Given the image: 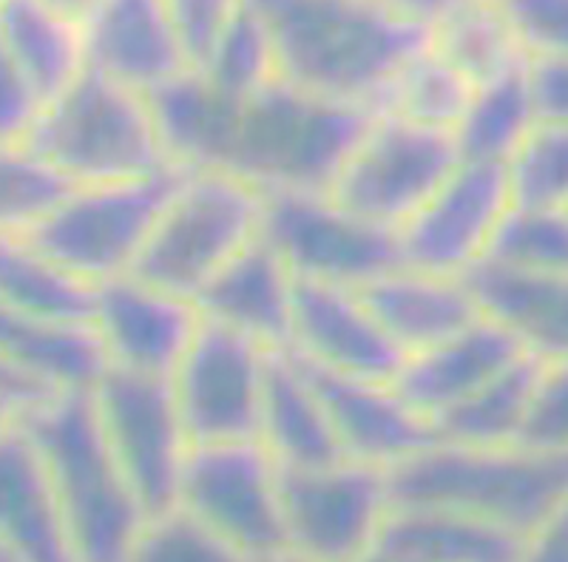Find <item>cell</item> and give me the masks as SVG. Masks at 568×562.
I'll use <instances>...</instances> for the list:
<instances>
[{"label":"cell","mask_w":568,"mask_h":562,"mask_svg":"<svg viewBox=\"0 0 568 562\" xmlns=\"http://www.w3.org/2000/svg\"><path fill=\"white\" fill-rule=\"evenodd\" d=\"M247 3L271 34L278 78L369 111L400 65L429 40V29L404 20L382 0Z\"/></svg>","instance_id":"6da1fadb"},{"label":"cell","mask_w":568,"mask_h":562,"mask_svg":"<svg viewBox=\"0 0 568 562\" xmlns=\"http://www.w3.org/2000/svg\"><path fill=\"white\" fill-rule=\"evenodd\" d=\"M23 423L52 478L74 560L125 562L145 509L100 429L91 395H45L23 412Z\"/></svg>","instance_id":"7a4b0ae2"},{"label":"cell","mask_w":568,"mask_h":562,"mask_svg":"<svg viewBox=\"0 0 568 562\" xmlns=\"http://www.w3.org/2000/svg\"><path fill=\"white\" fill-rule=\"evenodd\" d=\"M369 116L278 78L240 105L225 171L265 196L322 194L336 185Z\"/></svg>","instance_id":"3957f363"},{"label":"cell","mask_w":568,"mask_h":562,"mask_svg":"<svg viewBox=\"0 0 568 562\" xmlns=\"http://www.w3.org/2000/svg\"><path fill=\"white\" fill-rule=\"evenodd\" d=\"M389 478L395 503L466 511L529 537L568 500V452L433 443Z\"/></svg>","instance_id":"277c9868"},{"label":"cell","mask_w":568,"mask_h":562,"mask_svg":"<svg viewBox=\"0 0 568 562\" xmlns=\"http://www.w3.org/2000/svg\"><path fill=\"white\" fill-rule=\"evenodd\" d=\"M29 143L69 185L169 174L145 91L85 69L40 111Z\"/></svg>","instance_id":"5b68a950"},{"label":"cell","mask_w":568,"mask_h":562,"mask_svg":"<svg viewBox=\"0 0 568 562\" xmlns=\"http://www.w3.org/2000/svg\"><path fill=\"white\" fill-rule=\"evenodd\" d=\"M265 200L258 187L231 171H176L134 273L196 302L262 236Z\"/></svg>","instance_id":"8992f818"},{"label":"cell","mask_w":568,"mask_h":562,"mask_svg":"<svg viewBox=\"0 0 568 562\" xmlns=\"http://www.w3.org/2000/svg\"><path fill=\"white\" fill-rule=\"evenodd\" d=\"M174 174L69 185L29 239L91 287L129 276L140 267Z\"/></svg>","instance_id":"52a82bcc"},{"label":"cell","mask_w":568,"mask_h":562,"mask_svg":"<svg viewBox=\"0 0 568 562\" xmlns=\"http://www.w3.org/2000/svg\"><path fill=\"white\" fill-rule=\"evenodd\" d=\"M284 540L302 562H349L378 545L395 509L389 469L338 458L284 469Z\"/></svg>","instance_id":"ba28073f"},{"label":"cell","mask_w":568,"mask_h":562,"mask_svg":"<svg viewBox=\"0 0 568 562\" xmlns=\"http://www.w3.org/2000/svg\"><path fill=\"white\" fill-rule=\"evenodd\" d=\"M284 466L258 438L194 443L182 466L176 503L247 556L287 551Z\"/></svg>","instance_id":"9c48e42d"},{"label":"cell","mask_w":568,"mask_h":562,"mask_svg":"<svg viewBox=\"0 0 568 562\" xmlns=\"http://www.w3.org/2000/svg\"><path fill=\"white\" fill-rule=\"evenodd\" d=\"M458 162L453 134L373 114L329 194L353 214L398 233Z\"/></svg>","instance_id":"30bf717a"},{"label":"cell","mask_w":568,"mask_h":562,"mask_svg":"<svg viewBox=\"0 0 568 562\" xmlns=\"http://www.w3.org/2000/svg\"><path fill=\"white\" fill-rule=\"evenodd\" d=\"M89 395L100 429L145 514L174 505L182 466L194 443L169 378L105 369Z\"/></svg>","instance_id":"8fae6325"},{"label":"cell","mask_w":568,"mask_h":562,"mask_svg":"<svg viewBox=\"0 0 568 562\" xmlns=\"http://www.w3.org/2000/svg\"><path fill=\"white\" fill-rule=\"evenodd\" d=\"M262 239L298 282L367 287L400 262L395 231L353 214L329 191L265 200Z\"/></svg>","instance_id":"7c38bea8"},{"label":"cell","mask_w":568,"mask_h":562,"mask_svg":"<svg viewBox=\"0 0 568 562\" xmlns=\"http://www.w3.org/2000/svg\"><path fill=\"white\" fill-rule=\"evenodd\" d=\"M271 356L265 344L202 318L169 378L191 443L256 438Z\"/></svg>","instance_id":"4fadbf2b"},{"label":"cell","mask_w":568,"mask_h":562,"mask_svg":"<svg viewBox=\"0 0 568 562\" xmlns=\"http://www.w3.org/2000/svg\"><path fill=\"white\" fill-rule=\"evenodd\" d=\"M509 207L506 168L460 160L444 185L395 233L400 262L420 270L469 278L489 256Z\"/></svg>","instance_id":"5bb4252c"},{"label":"cell","mask_w":568,"mask_h":562,"mask_svg":"<svg viewBox=\"0 0 568 562\" xmlns=\"http://www.w3.org/2000/svg\"><path fill=\"white\" fill-rule=\"evenodd\" d=\"M89 324L105 369L171 378L200 333L202 313L191 296L129 273L94 287Z\"/></svg>","instance_id":"9a60e30c"},{"label":"cell","mask_w":568,"mask_h":562,"mask_svg":"<svg viewBox=\"0 0 568 562\" xmlns=\"http://www.w3.org/2000/svg\"><path fill=\"white\" fill-rule=\"evenodd\" d=\"M318 372L395 378L404 352L389 338L362 287L298 282L287 347Z\"/></svg>","instance_id":"2e32d148"},{"label":"cell","mask_w":568,"mask_h":562,"mask_svg":"<svg viewBox=\"0 0 568 562\" xmlns=\"http://www.w3.org/2000/svg\"><path fill=\"white\" fill-rule=\"evenodd\" d=\"M313 375L344 458L393 472L435 443L429 418L409 403L395 378L329 375L318 369H313Z\"/></svg>","instance_id":"e0dca14e"},{"label":"cell","mask_w":568,"mask_h":562,"mask_svg":"<svg viewBox=\"0 0 568 562\" xmlns=\"http://www.w3.org/2000/svg\"><path fill=\"white\" fill-rule=\"evenodd\" d=\"M89 69L151 94L191 60L165 0H100L85 20Z\"/></svg>","instance_id":"ac0fdd59"},{"label":"cell","mask_w":568,"mask_h":562,"mask_svg":"<svg viewBox=\"0 0 568 562\" xmlns=\"http://www.w3.org/2000/svg\"><path fill=\"white\" fill-rule=\"evenodd\" d=\"M529 356L506 327L480 313L464 330L404 358L395 384L424 418L446 415L511 364Z\"/></svg>","instance_id":"d6986e66"},{"label":"cell","mask_w":568,"mask_h":562,"mask_svg":"<svg viewBox=\"0 0 568 562\" xmlns=\"http://www.w3.org/2000/svg\"><path fill=\"white\" fill-rule=\"evenodd\" d=\"M0 545L18 562H78L52 478L23 415L0 432Z\"/></svg>","instance_id":"ffe728a7"},{"label":"cell","mask_w":568,"mask_h":562,"mask_svg":"<svg viewBox=\"0 0 568 562\" xmlns=\"http://www.w3.org/2000/svg\"><path fill=\"white\" fill-rule=\"evenodd\" d=\"M298 278L262 236L196 296L202 318L271 349L287 347Z\"/></svg>","instance_id":"44dd1931"},{"label":"cell","mask_w":568,"mask_h":562,"mask_svg":"<svg viewBox=\"0 0 568 562\" xmlns=\"http://www.w3.org/2000/svg\"><path fill=\"white\" fill-rule=\"evenodd\" d=\"M362 290L404 358L444 341L480 316L469 278L420 270L404 262Z\"/></svg>","instance_id":"7402d4cb"},{"label":"cell","mask_w":568,"mask_h":562,"mask_svg":"<svg viewBox=\"0 0 568 562\" xmlns=\"http://www.w3.org/2000/svg\"><path fill=\"white\" fill-rule=\"evenodd\" d=\"M0 361L40 398L89 392L105 372L91 324L52 321L0 304Z\"/></svg>","instance_id":"603a6c76"},{"label":"cell","mask_w":568,"mask_h":562,"mask_svg":"<svg viewBox=\"0 0 568 562\" xmlns=\"http://www.w3.org/2000/svg\"><path fill=\"white\" fill-rule=\"evenodd\" d=\"M256 438L284 469L344 458L316 375L291 349H273Z\"/></svg>","instance_id":"cb8c5ba5"},{"label":"cell","mask_w":568,"mask_h":562,"mask_svg":"<svg viewBox=\"0 0 568 562\" xmlns=\"http://www.w3.org/2000/svg\"><path fill=\"white\" fill-rule=\"evenodd\" d=\"M171 168H222L231 154L242 100L227 98L196 65L149 94Z\"/></svg>","instance_id":"d4e9b609"},{"label":"cell","mask_w":568,"mask_h":562,"mask_svg":"<svg viewBox=\"0 0 568 562\" xmlns=\"http://www.w3.org/2000/svg\"><path fill=\"white\" fill-rule=\"evenodd\" d=\"M378 549L398 562H520L526 534L466 511L395 503Z\"/></svg>","instance_id":"484cf974"},{"label":"cell","mask_w":568,"mask_h":562,"mask_svg":"<svg viewBox=\"0 0 568 562\" xmlns=\"http://www.w3.org/2000/svg\"><path fill=\"white\" fill-rule=\"evenodd\" d=\"M469 282L480 313L506 327L529 356L568 358V273L480 265Z\"/></svg>","instance_id":"4316f807"},{"label":"cell","mask_w":568,"mask_h":562,"mask_svg":"<svg viewBox=\"0 0 568 562\" xmlns=\"http://www.w3.org/2000/svg\"><path fill=\"white\" fill-rule=\"evenodd\" d=\"M0 43L43 103L58 98L89 69L83 23L45 0H7L0 7Z\"/></svg>","instance_id":"83f0119b"},{"label":"cell","mask_w":568,"mask_h":562,"mask_svg":"<svg viewBox=\"0 0 568 562\" xmlns=\"http://www.w3.org/2000/svg\"><path fill=\"white\" fill-rule=\"evenodd\" d=\"M537 125L526 63L515 72L475 85L464 114L453 131L460 160L500 165L515 156L529 131Z\"/></svg>","instance_id":"f1b7e54d"},{"label":"cell","mask_w":568,"mask_h":562,"mask_svg":"<svg viewBox=\"0 0 568 562\" xmlns=\"http://www.w3.org/2000/svg\"><path fill=\"white\" fill-rule=\"evenodd\" d=\"M94 287L29 236H0V304L52 321L89 324Z\"/></svg>","instance_id":"f546056e"},{"label":"cell","mask_w":568,"mask_h":562,"mask_svg":"<svg viewBox=\"0 0 568 562\" xmlns=\"http://www.w3.org/2000/svg\"><path fill=\"white\" fill-rule=\"evenodd\" d=\"M537 358L524 356L466 401L435 420V443L453 447H509L520 440Z\"/></svg>","instance_id":"4dcf8cb0"},{"label":"cell","mask_w":568,"mask_h":562,"mask_svg":"<svg viewBox=\"0 0 568 562\" xmlns=\"http://www.w3.org/2000/svg\"><path fill=\"white\" fill-rule=\"evenodd\" d=\"M471 91L475 85L426 40L395 72L373 114H389L424 129L453 134Z\"/></svg>","instance_id":"1f68e13d"},{"label":"cell","mask_w":568,"mask_h":562,"mask_svg":"<svg viewBox=\"0 0 568 562\" xmlns=\"http://www.w3.org/2000/svg\"><path fill=\"white\" fill-rule=\"evenodd\" d=\"M429 43L471 85L515 72L526 63L497 0H464L429 29Z\"/></svg>","instance_id":"d6a6232c"},{"label":"cell","mask_w":568,"mask_h":562,"mask_svg":"<svg viewBox=\"0 0 568 562\" xmlns=\"http://www.w3.org/2000/svg\"><path fill=\"white\" fill-rule=\"evenodd\" d=\"M69 182L29 140H0V236H29L58 205Z\"/></svg>","instance_id":"836d02e7"},{"label":"cell","mask_w":568,"mask_h":562,"mask_svg":"<svg viewBox=\"0 0 568 562\" xmlns=\"http://www.w3.org/2000/svg\"><path fill=\"white\" fill-rule=\"evenodd\" d=\"M227 98L242 100L258 94L278 80V60L265 23L247 3L242 14L225 29L211 52L196 65Z\"/></svg>","instance_id":"e575fe53"},{"label":"cell","mask_w":568,"mask_h":562,"mask_svg":"<svg viewBox=\"0 0 568 562\" xmlns=\"http://www.w3.org/2000/svg\"><path fill=\"white\" fill-rule=\"evenodd\" d=\"M484 265L526 273H568V207L511 202Z\"/></svg>","instance_id":"d590c367"},{"label":"cell","mask_w":568,"mask_h":562,"mask_svg":"<svg viewBox=\"0 0 568 562\" xmlns=\"http://www.w3.org/2000/svg\"><path fill=\"white\" fill-rule=\"evenodd\" d=\"M125 562H253L231 540L196 520L182 505L145 514Z\"/></svg>","instance_id":"8d00e7d4"},{"label":"cell","mask_w":568,"mask_h":562,"mask_svg":"<svg viewBox=\"0 0 568 562\" xmlns=\"http://www.w3.org/2000/svg\"><path fill=\"white\" fill-rule=\"evenodd\" d=\"M511 202L531 207H568V123H542L506 162Z\"/></svg>","instance_id":"74e56055"},{"label":"cell","mask_w":568,"mask_h":562,"mask_svg":"<svg viewBox=\"0 0 568 562\" xmlns=\"http://www.w3.org/2000/svg\"><path fill=\"white\" fill-rule=\"evenodd\" d=\"M517 443L537 452H568V358L537 361Z\"/></svg>","instance_id":"f35d334b"},{"label":"cell","mask_w":568,"mask_h":562,"mask_svg":"<svg viewBox=\"0 0 568 562\" xmlns=\"http://www.w3.org/2000/svg\"><path fill=\"white\" fill-rule=\"evenodd\" d=\"M526 60L568 58V0H497Z\"/></svg>","instance_id":"ab89813d"},{"label":"cell","mask_w":568,"mask_h":562,"mask_svg":"<svg viewBox=\"0 0 568 562\" xmlns=\"http://www.w3.org/2000/svg\"><path fill=\"white\" fill-rule=\"evenodd\" d=\"M191 65H200L213 43L240 18L247 0H165Z\"/></svg>","instance_id":"60d3db41"},{"label":"cell","mask_w":568,"mask_h":562,"mask_svg":"<svg viewBox=\"0 0 568 562\" xmlns=\"http://www.w3.org/2000/svg\"><path fill=\"white\" fill-rule=\"evenodd\" d=\"M43 105L38 89L20 72L7 45L0 43V140L7 143L29 140Z\"/></svg>","instance_id":"b9f144b4"},{"label":"cell","mask_w":568,"mask_h":562,"mask_svg":"<svg viewBox=\"0 0 568 562\" xmlns=\"http://www.w3.org/2000/svg\"><path fill=\"white\" fill-rule=\"evenodd\" d=\"M531 103L542 123H568V58L526 60Z\"/></svg>","instance_id":"7bdbcfd3"},{"label":"cell","mask_w":568,"mask_h":562,"mask_svg":"<svg viewBox=\"0 0 568 562\" xmlns=\"http://www.w3.org/2000/svg\"><path fill=\"white\" fill-rule=\"evenodd\" d=\"M520 562H568V500L526 537Z\"/></svg>","instance_id":"ee69618b"},{"label":"cell","mask_w":568,"mask_h":562,"mask_svg":"<svg viewBox=\"0 0 568 562\" xmlns=\"http://www.w3.org/2000/svg\"><path fill=\"white\" fill-rule=\"evenodd\" d=\"M382 3H387L395 14H400L415 27L433 29L440 18L458 9L464 0H382Z\"/></svg>","instance_id":"f6af8a7d"},{"label":"cell","mask_w":568,"mask_h":562,"mask_svg":"<svg viewBox=\"0 0 568 562\" xmlns=\"http://www.w3.org/2000/svg\"><path fill=\"white\" fill-rule=\"evenodd\" d=\"M0 395L18 398V401H23V403L40 401V395L32 392V389H29L23 381H20L18 375H14L12 369H9L3 361H0Z\"/></svg>","instance_id":"bcb514c9"},{"label":"cell","mask_w":568,"mask_h":562,"mask_svg":"<svg viewBox=\"0 0 568 562\" xmlns=\"http://www.w3.org/2000/svg\"><path fill=\"white\" fill-rule=\"evenodd\" d=\"M45 3H52L54 9H60V12L69 14L71 20L83 23V29H85V20H89L91 12L98 9L100 0H45Z\"/></svg>","instance_id":"7dc6e473"},{"label":"cell","mask_w":568,"mask_h":562,"mask_svg":"<svg viewBox=\"0 0 568 562\" xmlns=\"http://www.w3.org/2000/svg\"><path fill=\"white\" fill-rule=\"evenodd\" d=\"M29 407L32 403H23L18 398H9V395H0V432L12 427L14 420H20V415L27 412Z\"/></svg>","instance_id":"c3c4849f"},{"label":"cell","mask_w":568,"mask_h":562,"mask_svg":"<svg viewBox=\"0 0 568 562\" xmlns=\"http://www.w3.org/2000/svg\"><path fill=\"white\" fill-rule=\"evenodd\" d=\"M349 562H398V560H395V556H389L387 551H382L378 545H375L373 551H367V554H362V556H355V560H349Z\"/></svg>","instance_id":"681fc988"},{"label":"cell","mask_w":568,"mask_h":562,"mask_svg":"<svg viewBox=\"0 0 568 562\" xmlns=\"http://www.w3.org/2000/svg\"><path fill=\"white\" fill-rule=\"evenodd\" d=\"M253 562H302L296 554L291 551H282V554H271V556H256Z\"/></svg>","instance_id":"f907efd6"},{"label":"cell","mask_w":568,"mask_h":562,"mask_svg":"<svg viewBox=\"0 0 568 562\" xmlns=\"http://www.w3.org/2000/svg\"><path fill=\"white\" fill-rule=\"evenodd\" d=\"M0 562H18V560H14V556L9 554V551L3 549V545H0Z\"/></svg>","instance_id":"816d5d0a"},{"label":"cell","mask_w":568,"mask_h":562,"mask_svg":"<svg viewBox=\"0 0 568 562\" xmlns=\"http://www.w3.org/2000/svg\"><path fill=\"white\" fill-rule=\"evenodd\" d=\"M3 3H7V0H0V7H3Z\"/></svg>","instance_id":"f5cc1de1"}]
</instances>
